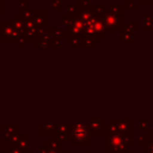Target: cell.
I'll return each instance as SVG.
<instances>
[{
    "instance_id": "obj_1",
    "label": "cell",
    "mask_w": 153,
    "mask_h": 153,
    "mask_svg": "<svg viewBox=\"0 0 153 153\" xmlns=\"http://www.w3.org/2000/svg\"><path fill=\"white\" fill-rule=\"evenodd\" d=\"M51 6H53V8H55V10H59V8H60V1H59V0L51 1Z\"/></svg>"
}]
</instances>
